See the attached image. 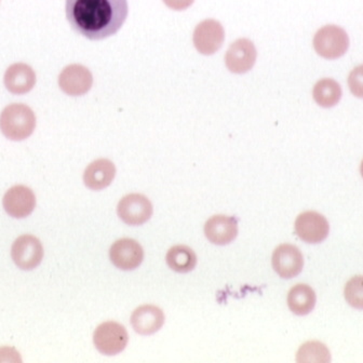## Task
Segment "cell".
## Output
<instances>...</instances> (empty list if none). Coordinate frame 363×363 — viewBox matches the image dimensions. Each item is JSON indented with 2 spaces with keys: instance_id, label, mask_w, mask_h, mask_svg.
I'll use <instances>...</instances> for the list:
<instances>
[{
  "instance_id": "6da1fadb",
  "label": "cell",
  "mask_w": 363,
  "mask_h": 363,
  "mask_svg": "<svg viewBox=\"0 0 363 363\" xmlns=\"http://www.w3.org/2000/svg\"><path fill=\"white\" fill-rule=\"evenodd\" d=\"M66 18L77 34L103 40L121 30L129 14L128 0H66Z\"/></svg>"
},
{
  "instance_id": "7a4b0ae2",
  "label": "cell",
  "mask_w": 363,
  "mask_h": 363,
  "mask_svg": "<svg viewBox=\"0 0 363 363\" xmlns=\"http://www.w3.org/2000/svg\"><path fill=\"white\" fill-rule=\"evenodd\" d=\"M36 128V116L30 106L21 103L8 105L0 113V131L11 141H23Z\"/></svg>"
},
{
  "instance_id": "3957f363",
  "label": "cell",
  "mask_w": 363,
  "mask_h": 363,
  "mask_svg": "<svg viewBox=\"0 0 363 363\" xmlns=\"http://www.w3.org/2000/svg\"><path fill=\"white\" fill-rule=\"evenodd\" d=\"M313 48L320 57L336 60L350 48V37L345 30L336 26H323L313 38Z\"/></svg>"
},
{
  "instance_id": "277c9868",
  "label": "cell",
  "mask_w": 363,
  "mask_h": 363,
  "mask_svg": "<svg viewBox=\"0 0 363 363\" xmlns=\"http://www.w3.org/2000/svg\"><path fill=\"white\" fill-rule=\"evenodd\" d=\"M127 330L121 323L107 321L96 328L94 334V343L96 350L105 356L121 354L127 347Z\"/></svg>"
},
{
  "instance_id": "5b68a950",
  "label": "cell",
  "mask_w": 363,
  "mask_h": 363,
  "mask_svg": "<svg viewBox=\"0 0 363 363\" xmlns=\"http://www.w3.org/2000/svg\"><path fill=\"white\" fill-rule=\"evenodd\" d=\"M224 40V28L218 21L213 18L202 21L194 30V45L200 55H214L222 48Z\"/></svg>"
},
{
  "instance_id": "8992f818",
  "label": "cell",
  "mask_w": 363,
  "mask_h": 363,
  "mask_svg": "<svg viewBox=\"0 0 363 363\" xmlns=\"http://www.w3.org/2000/svg\"><path fill=\"white\" fill-rule=\"evenodd\" d=\"M257 51L255 43L247 38H239L230 45L225 55V65L230 73H247L257 62Z\"/></svg>"
},
{
  "instance_id": "52a82bcc",
  "label": "cell",
  "mask_w": 363,
  "mask_h": 363,
  "mask_svg": "<svg viewBox=\"0 0 363 363\" xmlns=\"http://www.w3.org/2000/svg\"><path fill=\"white\" fill-rule=\"evenodd\" d=\"M94 84V76L86 66L71 64L59 75V86L69 96H82L88 94Z\"/></svg>"
},
{
  "instance_id": "ba28073f",
  "label": "cell",
  "mask_w": 363,
  "mask_h": 363,
  "mask_svg": "<svg viewBox=\"0 0 363 363\" xmlns=\"http://www.w3.org/2000/svg\"><path fill=\"white\" fill-rule=\"evenodd\" d=\"M294 227L295 233L301 240L313 245L323 242L330 232L327 218L315 211L300 214L295 220Z\"/></svg>"
},
{
  "instance_id": "9c48e42d",
  "label": "cell",
  "mask_w": 363,
  "mask_h": 363,
  "mask_svg": "<svg viewBox=\"0 0 363 363\" xmlns=\"http://www.w3.org/2000/svg\"><path fill=\"white\" fill-rule=\"evenodd\" d=\"M117 213L125 224L138 226L152 218V204L141 194H130L119 201Z\"/></svg>"
},
{
  "instance_id": "30bf717a",
  "label": "cell",
  "mask_w": 363,
  "mask_h": 363,
  "mask_svg": "<svg viewBox=\"0 0 363 363\" xmlns=\"http://www.w3.org/2000/svg\"><path fill=\"white\" fill-rule=\"evenodd\" d=\"M272 267L280 277L291 279L300 275L304 267V257L298 247L286 243L272 253Z\"/></svg>"
},
{
  "instance_id": "8fae6325",
  "label": "cell",
  "mask_w": 363,
  "mask_h": 363,
  "mask_svg": "<svg viewBox=\"0 0 363 363\" xmlns=\"http://www.w3.org/2000/svg\"><path fill=\"white\" fill-rule=\"evenodd\" d=\"M11 255L14 263L21 269L32 270L43 261V245L36 237L24 235L14 241Z\"/></svg>"
},
{
  "instance_id": "7c38bea8",
  "label": "cell",
  "mask_w": 363,
  "mask_h": 363,
  "mask_svg": "<svg viewBox=\"0 0 363 363\" xmlns=\"http://www.w3.org/2000/svg\"><path fill=\"white\" fill-rule=\"evenodd\" d=\"M109 257L111 263L119 269L133 270L143 262V247L133 239H121L111 245Z\"/></svg>"
},
{
  "instance_id": "4fadbf2b",
  "label": "cell",
  "mask_w": 363,
  "mask_h": 363,
  "mask_svg": "<svg viewBox=\"0 0 363 363\" xmlns=\"http://www.w3.org/2000/svg\"><path fill=\"white\" fill-rule=\"evenodd\" d=\"M3 204L6 212L12 218H26L36 207V197L32 189L24 185H16L5 194Z\"/></svg>"
},
{
  "instance_id": "5bb4252c",
  "label": "cell",
  "mask_w": 363,
  "mask_h": 363,
  "mask_svg": "<svg viewBox=\"0 0 363 363\" xmlns=\"http://www.w3.org/2000/svg\"><path fill=\"white\" fill-rule=\"evenodd\" d=\"M36 73L26 63H14L10 65L4 76V84L10 94L23 96L28 94L36 84Z\"/></svg>"
},
{
  "instance_id": "9a60e30c",
  "label": "cell",
  "mask_w": 363,
  "mask_h": 363,
  "mask_svg": "<svg viewBox=\"0 0 363 363\" xmlns=\"http://www.w3.org/2000/svg\"><path fill=\"white\" fill-rule=\"evenodd\" d=\"M204 234L213 245H228L238 235V224L234 218L230 216H212L204 225Z\"/></svg>"
},
{
  "instance_id": "2e32d148",
  "label": "cell",
  "mask_w": 363,
  "mask_h": 363,
  "mask_svg": "<svg viewBox=\"0 0 363 363\" xmlns=\"http://www.w3.org/2000/svg\"><path fill=\"white\" fill-rule=\"evenodd\" d=\"M164 323V313L154 305H143L136 308L131 315V325L136 333L152 335L162 329Z\"/></svg>"
},
{
  "instance_id": "e0dca14e",
  "label": "cell",
  "mask_w": 363,
  "mask_h": 363,
  "mask_svg": "<svg viewBox=\"0 0 363 363\" xmlns=\"http://www.w3.org/2000/svg\"><path fill=\"white\" fill-rule=\"evenodd\" d=\"M116 175L115 164L108 159H98L91 162L84 173V182L91 191H102L111 184Z\"/></svg>"
},
{
  "instance_id": "ac0fdd59",
  "label": "cell",
  "mask_w": 363,
  "mask_h": 363,
  "mask_svg": "<svg viewBox=\"0 0 363 363\" xmlns=\"http://www.w3.org/2000/svg\"><path fill=\"white\" fill-rule=\"evenodd\" d=\"M317 302L315 291L307 284H296L288 294V306L293 313L306 315L313 311Z\"/></svg>"
},
{
  "instance_id": "d6986e66",
  "label": "cell",
  "mask_w": 363,
  "mask_h": 363,
  "mask_svg": "<svg viewBox=\"0 0 363 363\" xmlns=\"http://www.w3.org/2000/svg\"><path fill=\"white\" fill-rule=\"evenodd\" d=\"M167 264L171 269L181 274L191 272L197 264V257L191 247L175 245L167 253Z\"/></svg>"
},
{
  "instance_id": "ffe728a7",
  "label": "cell",
  "mask_w": 363,
  "mask_h": 363,
  "mask_svg": "<svg viewBox=\"0 0 363 363\" xmlns=\"http://www.w3.org/2000/svg\"><path fill=\"white\" fill-rule=\"evenodd\" d=\"M342 94L343 92L338 82L329 78L318 82L313 91V100L325 108L335 106L342 99Z\"/></svg>"
},
{
  "instance_id": "44dd1931",
  "label": "cell",
  "mask_w": 363,
  "mask_h": 363,
  "mask_svg": "<svg viewBox=\"0 0 363 363\" xmlns=\"http://www.w3.org/2000/svg\"><path fill=\"white\" fill-rule=\"evenodd\" d=\"M298 362H329L331 361L330 350L320 342H308L298 350Z\"/></svg>"
},
{
  "instance_id": "7402d4cb",
  "label": "cell",
  "mask_w": 363,
  "mask_h": 363,
  "mask_svg": "<svg viewBox=\"0 0 363 363\" xmlns=\"http://www.w3.org/2000/svg\"><path fill=\"white\" fill-rule=\"evenodd\" d=\"M344 296L350 306L363 311V276L348 280L344 289Z\"/></svg>"
},
{
  "instance_id": "603a6c76",
  "label": "cell",
  "mask_w": 363,
  "mask_h": 363,
  "mask_svg": "<svg viewBox=\"0 0 363 363\" xmlns=\"http://www.w3.org/2000/svg\"><path fill=\"white\" fill-rule=\"evenodd\" d=\"M348 86L354 96L363 99V65L354 68L348 77Z\"/></svg>"
},
{
  "instance_id": "cb8c5ba5",
  "label": "cell",
  "mask_w": 363,
  "mask_h": 363,
  "mask_svg": "<svg viewBox=\"0 0 363 363\" xmlns=\"http://www.w3.org/2000/svg\"><path fill=\"white\" fill-rule=\"evenodd\" d=\"M169 9L174 11H184L193 6L195 0H162Z\"/></svg>"
},
{
  "instance_id": "d4e9b609",
  "label": "cell",
  "mask_w": 363,
  "mask_h": 363,
  "mask_svg": "<svg viewBox=\"0 0 363 363\" xmlns=\"http://www.w3.org/2000/svg\"><path fill=\"white\" fill-rule=\"evenodd\" d=\"M360 172H361V175H362V177H363V162H361Z\"/></svg>"
}]
</instances>
